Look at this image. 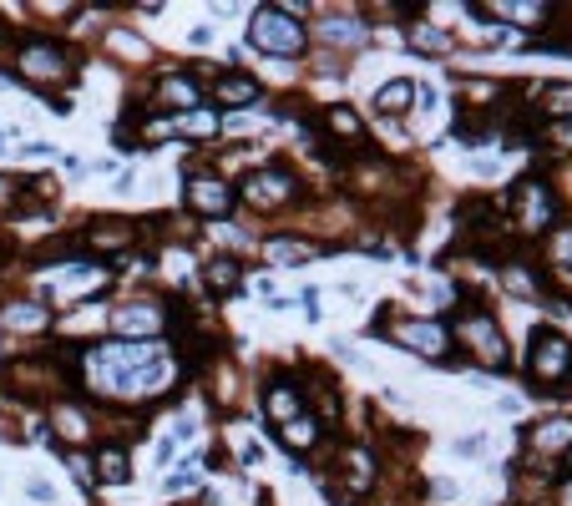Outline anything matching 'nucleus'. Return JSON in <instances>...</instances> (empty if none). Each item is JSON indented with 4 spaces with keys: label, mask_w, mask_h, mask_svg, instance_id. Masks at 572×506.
I'll use <instances>...</instances> for the list:
<instances>
[{
    "label": "nucleus",
    "mask_w": 572,
    "mask_h": 506,
    "mask_svg": "<svg viewBox=\"0 0 572 506\" xmlns=\"http://www.w3.org/2000/svg\"><path fill=\"white\" fill-rule=\"evenodd\" d=\"M547 107H552V112H572V87H557V92H547Z\"/></svg>",
    "instance_id": "2f4dec72"
},
{
    "label": "nucleus",
    "mask_w": 572,
    "mask_h": 506,
    "mask_svg": "<svg viewBox=\"0 0 572 506\" xmlns=\"http://www.w3.org/2000/svg\"><path fill=\"white\" fill-rule=\"evenodd\" d=\"M259 97H264V87H259V76H249V71L213 76V102L218 107H254Z\"/></svg>",
    "instance_id": "ddd939ff"
},
{
    "label": "nucleus",
    "mask_w": 572,
    "mask_h": 506,
    "mask_svg": "<svg viewBox=\"0 0 572 506\" xmlns=\"http://www.w3.org/2000/svg\"><path fill=\"white\" fill-rule=\"evenodd\" d=\"M249 46L264 51V56H274V61H294V56L309 51V31L299 26L294 11H284V6H259V11L249 16Z\"/></svg>",
    "instance_id": "f257e3e1"
},
{
    "label": "nucleus",
    "mask_w": 572,
    "mask_h": 506,
    "mask_svg": "<svg viewBox=\"0 0 572 506\" xmlns=\"http://www.w3.org/2000/svg\"><path fill=\"white\" fill-rule=\"evenodd\" d=\"M512 198H517V218H522V228H527V233H542V228L557 218V203H552L547 178H522Z\"/></svg>",
    "instance_id": "1a4fd4ad"
},
{
    "label": "nucleus",
    "mask_w": 572,
    "mask_h": 506,
    "mask_svg": "<svg viewBox=\"0 0 572 506\" xmlns=\"http://www.w3.org/2000/svg\"><path fill=\"white\" fill-rule=\"evenodd\" d=\"M324 132L340 137V142H365V127H360V117L350 107H330V112H324Z\"/></svg>",
    "instance_id": "393cba45"
},
{
    "label": "nucleus",
    "mask_w": 572,
    "mask_h": 506,
    "mask_svg": "<svg viewBox=\"0 0 572 506\" xmlns=\"http://www.w3.org/2000/svg\"><path fill=\"white\" fill-rule=\"evenodd\" d=\"M218 112L213 107H193V112H183V117H173V132L178 137H188V142H208V137H218Z\"/></svg>",
    "instance_id": "aec40b11"
},
{
    "label": "nucleus",
    "mask_w": 572,
    "mask_h": 506,
    "mask_svg": "<svg viewBox=\"0 0 572 506\" xmlns=\"http://www.w3.org/2000/svg\"><path fill=\"white\" fill-rule=\"evenodd\" d=\"M157 102H162V107H173L178 117H183V112H193V107H203V87H198V76H188V71H168V76H157Z\"/></svg>",
    "instance_id": "f8f14e48"
},
{
    "label": "nucleus",
    "mask_w": 572,
    "mask_h": 506,
    "mask_svg": "<svg viewBox=\"0 0 572 506\" xmlns=\"http://www.w3.org/2000/svg\"><path fill=\"white\" fill-rule=\"evenodd\" d=\"M66 471L81 481V491H97V471H92V456H81V451H66Z\"/></svg>",
    "instance_id": "bb28decb"
},
{
    "label": "nucleus",
    "mask_w": 572,
    "mask_h": 506,
    "mask_svg": "<svg viewBox=\"0 0 572 506\" xmlns=\"http://www.w3.org/2000/svg\"><path fill=\"white\" fill-rule=\"evenodd\" d=\"M92 471H97V486H127L132 481V456H127V446H97V456H92Z\"/></svg>",
    "instance_id": "dca6fc26"
},
{
    "label": "nucleus",
    "mask_w": 572,
    "mask_h": 506,
    "mask_svg": "<svg viewBox=\"0 0 572 506\" xmlns=\"http://www.w3.org/2000/svg\"><path fill=\"white\" fill-rule=\"evenodd\" d=\"M562 506H572V481H567V491H562Z\"/></svg>",
    "instance_id": "f704fd0d"
},
{
    "label": "nucleus",
    "mask_w": 572,
    "mask_h": 506,
    "mask_svg": "<svg viewBox=\"0 0 572 506\" xmlns=\"http://www.w3.org/2000/svg\"><path fill=\"white\" fill-rule=\"evenodd\" d=\"M532 446H537L542 456L567 451V446H572V420H547V426H537V431H532Z\"/></svg>",
    "instance_id": "b1692460"
},
{
    "label": "nucleus",
    "mask_w": 572,
    "mask_h": 506,
    "mask_svg": "<svg viewBox=\"0 0 572 506\" xmlns=\"http://www.w3.org/2000/svg\"><path fill=\"white\" fill-rule=\"evenodd\" d=\"M416 107V81H385V87L375 92V112H411Z\"/></svg>",
    "instance_id": "5701e85b"
},
{
    "label": "nucleus",
    "mask_w": 572,
    "mask_h": 506,
    "mask_svg": "<svg viewBox=\"0 0 572 506\" xmlns=\"http://www.w3.org/2000/svg\"><path fill=\"white\" fill-rule=\"evenodd\" d=\"M264 259H269V264H279V269H299V264H314V259H319V243L279 233V238H269V243H264Z\"/></svg>",
    "instance_id": "2eb2a0df"
},
{
    "label": "nucleus",
    "mask_w": 572,
    "mask_h": 506,
    "mask_svg": "<svg viewBox=\"0 0 572 506\" xmlns=\"http://www.w3.org/2000/svg\"><path fill=\"white\" fill-rule=\"evenodd\" d=\"M26 496H31L36 506H51V501H56V486H51L46 476H31V481H26Z\"/></svg>",
    "instance_id": "c756f323"
},
{
    "label": "nucleus",
    "mask_w": 572,
    "mask_h": 506,
    "mask_svg": "<svg viewBox=\"0 0 572 506\" xmlns=\"http://www.w3.org/2000/svg\"><path fill=\"white\" fill-rule=\"evenodd\" d=\"M411 46L426 51V56H446V51H451V36L436 31V26H421V21H416V26H411Z\"/></svg>",
    "instance_id": "a878e982"
},
{
    "label": "nucleus",
    "mask_w": 572,
    "mask_h": 506,
    "mask_svg": "<svg viewBox=\"0 0 572 506\" xmlns=\"http://www.w3.org/2000/svg\"><path fill=\"white\" fill-rule=\"evenodd\" d=\"M162 324H168V304H157V299H132L112 314L117 340H127V345H147L152 334H162Z\"/></svg>",
    "instance_id": "423d86ee"
},
{
    "label": "nucleus",
    "mask_w": 572,
    "mask_h": 506,
    "mask_svg": "<svg viewBox=\"0 0 572 506\" xmlns=\"http://www.w3.org/2000/svg\"><path fill=\"white\" fill-rule=\"evenodd\" d=\"M319 36H324V46L350 51V46H360V41H365V26H360L355 16H324V21H319Z\"/></svg>",
    "instance_id": "412c9836"
},
{
    "label": "nucleus",
    "mask_w": 572,
    "mask_h": 506,
    "mask_svg": "<svg viewBox=\"0 0 572 506\" xmlns=\"http://www.w3.org/2000/svg\"><path fill=\"white\" fill-rule=\"evenodd\" d=\"M238 198L259 213H274V208H289L299 198V178L289 167H254V173L238 183Z\"/></svg>",
    "instance_id": "20e7f679"
},
{
    "label": "nucleus",
    "mask_w": 572,
    "mask_h": 506,
    "mask_svg": "<svg viewBox=\"0 0 572 506\" xmlns=\"http://www.w3.org/2000/svg\"><path fill=\"white\" fill-rule=\"evenodd\" d=\"M264 415L274 420V431H279V426H289V420L309 415V400H304V390H299L294 380H269V390H264Z\"/></svg>",
    "instance_id": "9b49d317"
},
{
    "label": "nucleus",
    "mask_w": 572,
    "mask_h": 506,
    "mask_svg": "<svg viewBox=\"0 0 572 506\" xmlns=\"http://www.w3.org/2000/svg\"><path fill=\"white\" fill-rule=\"evenodd\" d=\"M486 446H492L486 436H466V441H456V456H481Z\"/></svg>",
    "instance_id": "7c9ffc66"
},
{
    "label": "nucleus",
    "mask_w": 572,
    "mask_h": 506,
    "mask_svg": "<svg viewBox=\"0 0 572 506\" xmlns=\"http://www.w3.org/2000/svg\"><path fill=\"white\" fill-rule=\"evenodd\" d=\"M340 466H345L340 486H350V491H370V481H375V456H370L365 446H345V451H340Z\"/></svg>",
    "instance_id": "6ab92c4d"
},
{
    "label": "nucleus",
    "mask_w": 572,
    "mask_h": 506,
    "mask_svg": "<svg viewBox=\"0 0 572 506\" xmlns=\"http://www.w3.org/2000/svg\"><path fill=\"white\" fill-rule=\"evenodd\" d=\"M188 208H193L198 218L223 223V218L238 208V193H233L223 178H213V173H193V178H188Z\"/></svg>",
    "instance_id": "6e6552de"
},
{
    "label": "nucleus",
    "mask_w": 572,
    "mask_h": 506,
    "mask_svg": "<svg viewBox=\"0 0 572 506\" xmlns=\"http://www.w3.org/2000/svg\"><path fill=\"white\" fill-rule=\"evenodd\" d=\"M11 66L31 87H66L71 81V51L61 41H46V36H21L11 51Z\"/></svg>",
    "instance_id": "f03ea898"
},
{
    "label": "nucleus",
    "mask_w": 572,
    "mask_h": 506,
    "mask_svg": "<svg viewBox=\"0 0 572 506\" xmlns=\"http://www.w3.org/2000/svg\"><path fill=\"white\" fill-rule=\"evenodd\" d=\"M132 238H137L132 223H122V218H92V223H87V238H81V243H92V248H102V253H117V248H127Z\"/></svg>",
    "instance_id": "f3484780"
},
{
    "label": "nucleus",
    "mask_w": 572,
    "mask_h": 506,
    "mask_svg": "<svg viewBox=\"0 0 572 506\" xmlns=\"http://www.w3.org/2000/svg\"><path fill=\"white\" fill-rule=\"evenodd\" d=\"M557 253H562V259H567V264H572V228H567V233L557 238Z\"/></svg>",
    "instance_id": "72a5a7b5"
},
{
    "label": "nucleus",
    "mask_w": 572,
    "mask_h": 506,
    "mask_svg": "<svg viewBox=\"0 0 572 506\" xmlns=\"http://www.w3.org/2000/svg\"><path fill=\"white\" fill-rule=\"evenodd\" d=\"M527 375H532V385H542V390H557V385L572 380V345H567V334H557V329H537V334H532Z\"/></svg>",
    "instance_id": "7ed1b4c3"
},
{
    "label": "nucleus",
    "mask_w": 572,
    "mask_h": 506,
    "mask_svg": "<svg viewBox=\"0 0 572 506\" xmlns=\"http://www.w3.org/2000/svg\"><path fill=\"white\" fill-rule=\"evenodd\" d=\"M21 193H26V183H21V178L0 173V213H6V208H16V203H21Z\"/></svg>",
    "instance_id": "c85d7f7f"
},
{
    "label": "nucleus",
    "mask_w": 572,
    "mask_h": 506,
    "mask_svg": "<svg viewBox=\"0 0 572 506\" xmlns=\"http://www.w3.org/2000/svg\"><path fill=\"white\" fill-rule=\"evenodd\" d=\"M46 426H51V441H56V446H81V441L92 436V415L61 400V405H51V420H46Z\"/></svg>",
    "instance_id": "4468645a"
},
{
    "label": "nucleus",
    "mask_w": 572,
    "mask_h": 506,
    "mask_svg": "<svg viewBox=\"0 0 572 506\" xmlns=\"http://www.w3.org/2000/svg\"><path fill=\"white\" fill-rule=\"evenodd\" d=\"M208 41H213V26H193V31H188V46H198V51H203Z\"/></svg>",
    "instance_id": "473e14b6"
},
{
    "label": "nucleus",
    "mask_w": 572,
    "mask_h": 506,
    "mask_svg": "<svg viewBox=\"0 0 572 506\" xmlns=\"http://www.w3.org/2000/svg\"><path fill=\"white\" fill-rule=\"evenodd\" d=\"M203 284H208V294H238V284H243V264L238 259H228V253H218V259H208L203 264Z\"/></svg>",
    "instance_id": "a211bd4d"
},
{
    "label": "nucleus",
    "mask_w": 572,
    "mask_h": 506,
    "mask_svg": "<svg viewBox=\"0 0 572 506\" xmlns=\"http://www.w3.org/2000/svg\"><path fill=\"white\" fill-rule=\"evenodd\" d=\"M567 461H572V446H567Z\"/></svg>",
    "instance_id": "c9c22d12"
},
{
    "label": "nucleus",
    "mask_w": 572,
    "mask_h": 506,
    "mask_svg": "<svg viewBox=\"0 0 572 506\" xmlns=\"http://www.w3.org/2000/svg\"><path fill=\"white\" fill-rule=\"evenodd\" d=\"M279 441H284L294 456L314 451V446H319V420H314V415H299V420H289V426H279Z\"/></svg>",
    "instance_id": "4be33fe9"
},
{
    "label": "nucleus",
    "mask_w": 572,
    "mask_h": 506,
    "mask_svg": "<svg viewBox=\"0 0 572 506\" xmlns=\"http://www.w3.org/2000/svg\"><path fill=\"white\" fill-rule=\"evenodd\" d=\"M0 329H6V334H41V329H51L46 299H6V304H0Z\"/></svg>",
    "instance_id": "9d476101"
},
{
    "label": "nucleus",
    "mask_w": 572,
    "mask_h": 506,
    "mask_svg": "<svg viewBox=\"0 0 572 506\" xmlns=\"http://www.w3.org/2000/svg\"><path fill=\"white\" fill-rule=\"evenodd\" d=\"M385 334H390L395 345L426 355V360H446L451 355V324H441V319H400Z\"/></svg>",
    "instance_id": "39448f33"
},
{
    "label": "nucleus",
    "mask_w": 572,
    "mask_h": 506,
    "mask_svg": "<svg viewBox=\"0 0 572 506\" xmlns=\"http://www.w3.org/2000/svg\"><path fill=\"white\" fill-rule=\"evenodd\" d=\"M451 340L471 345V355H476V360H492L497 370L507 365V340H502V329L492 324V314H466V319L451 329Z\"/></svg>",
    "instance_id": "0eeeda50"
},
{
    "label": "nucleus",
    "mask_w": 572,
    "mask_h": 506,
    "mask_svg": "<svg viewBox=\"0 0 572 506\" xmlns=\"http://www.w3.org/2000/svg\"><path fill=\"white\" fill-rule=\"evenodd\" d=\"M542 142H552V147H572V117L547 122V127H542Z\"/></svg>",
    "instance_id": "cd10ccee"
}]
</instances>
